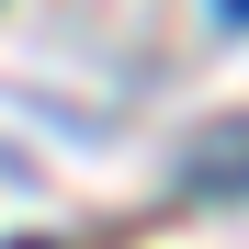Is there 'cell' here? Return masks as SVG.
I'll return each mask as SVG.
<instances>
[{"label": "cell", "mask_w": 249, "mask_h": 249, "mask_svg": "<svg viewBox=\"0 0 249 249\" xmlns=\"http://www.w3.org/2000/svg\"><path fill=\"white\" fill-rule=\"evenodd\" d=\"M23 249H46V238H23Z\"/></svg>", "instance_id": "obj_2"}, {"label": "cell", "mask_w": 249, "mask_h": 249, "mask_svg": "<svg viewBox=\"0 0 249 249\" xmlns=\"http://www.w3.org/2000/svg\"><path fill=\"white\" fill-rule=\"evenodd\" d=\"M227 23H249V0H227Z\"/></svg>", "instance_id": "obj_1"}]
</instances>
